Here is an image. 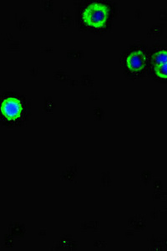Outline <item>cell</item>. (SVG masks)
<instances>
[{"instance_id":"cell-1","label":"cell","mask_w":167,"mask_h":251,"mask_svg":"<svg viewBox=\"0 0 167 251\" xmlns=\"http://www.w3.org/2000/svg\"><path fill=\"white\" fill-rule=\"evenodd\" d=\"M109 15V9L102 3H91L85 9L83 19L86 24L93 27H100L105 23Z\"/></svg>"},{"instance_id":"cell-2","label":"cell","mask_w":167,"mask_h":251,"mask_svg":"<svg viewBox=\"0 0 167 251\" xmlns=\"http://www.w3.org/2000/svg\"><path fill=\"white\" fill-rule=\"evenodd\" d=\"M145 65V55L141 50L132 52L127 58V66L131 71H141Z\"/></svg>"},{"instance_id":"cell-3","label":"cell","mask_w":167,"mask_h":251,"mask_svg":"<svg viewBox=\"0 0 167 251\" xmlns=\"http://www.w3.org/2000/svg\"><path fill=\"white\" fill-rule=\"evenodd\" d=\"M2 111L6 117H9V118H15L20 115V111H21L20 103L13 98L8 99L3 103Z\"/></svg>"},{"instance_id":"cell-4","label":"cell","mask_w":167,"mask_h":251,"mask_svg":"<svg viewBox=\"0 0 167 251\" xmlns=\"http://www.w3.org/2000/svg\"><path fill=\"white\" fill-rule=\"evenodd\" d=\"M152 59H153L154 64L156 66L167 63V50L156 52V54H154Z\"/></svg>"},{"instance_id":"cell-5","label":"cell","mask_w":167,"mask_h":251,"mask_svg":"<svg viewBox=\"0 0 167 251\" xmlns=\"http://www.w3.org/2000/svg\"><path fill=\"white\" fill-rule=\"evenodd\" d=\"M155 72L160 77L167 79V63L155 66Z\"/></svg>"}]
</instances>
